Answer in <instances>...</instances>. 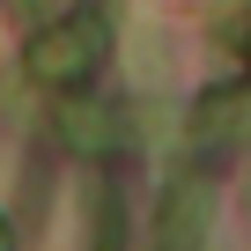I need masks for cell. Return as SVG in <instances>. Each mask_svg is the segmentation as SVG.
Instances as JSON below:
<instances>
[{
	"instance_id": "6da1fadb",
	"label": "cell",
	"mask_w": 251,
	"mask_h": 251,
	"mask_svg": "<svg viewBox=\"0 0 251 251\" xmlns=\"http://www.w3.org/2000/svg\"><path fill=\"white\" fill-rule=\"evenodd\" d=\"M23 67H30V81L37 89H59V96H74L96 67H103V15H89V8H74V15H59L30 52H23Z\"/></svg>"
},
{
	"instance_id": "7a4b0ae2",
	"label": "cell",
	"mask_w": 251,
	"mask_h": 251,
	"mask_svg": "<svg viewBox=\"0 0 251 251\" xmlns=\"http://www.w3.org/2000/svg\"><path fill=\"white\" fill-rule=\"evenodd\" d=\"M207 222H214V185L177 177L163 200V251H207Z\"/></svg>"
},
{
	"instance_id": "3957f363",
	"label": "cell",
	"mask_w": 251,
	"mask_h": 251,
	"mask_svg": "<svg viewBox=\"0 0 251 251\" xmlns=\"http://www.w3.org/2000/svg\"><path fill=\"white\" fill-rule=\"evenodd\" d=\"M236 111H244V89H207L200 111H192V141H222L236 126Z\"/></svg>"
},
{
	"instance_id": "277c9868",
	"label": "cell",
	"mask_w": 251,
	"mask_h": 251,
	"mask_svg": "<svg viewBox=\"0 0 251 251\" xmlns=\"http://www.w3.org/2000/svg\"><path fill=\"white\" fill-rule=\"evenodd\" d=\"M59 133H67L74 148H89V155L103 148V111H96V103H81V89L59 103Z\"/></svg>"
},
{
	"instance_id": "5b68a950",
	"label": "cell",
	"mask_w": 251,
	"mask_h": 251,
	"mask_svg": "<svg viewBox=\"0 0 251 251\" xmlns=\"http://www.w3.org/2000/svg\"><path fill=\"white\" fill-rule=\"evenodd\" d=\"M96 251H118V214L103 207V229H96Z\"/></svg>"
},
{
	"instance_id": "8992f818",
	"label": "cell",
	"mask_w": 251,
	"mask_h": 251,
	"mask_svg": "<svg viewBox=\"0 0 251 251\" xmlns=\"http://www.w3.org/2000/svg\"><path fill=\"white\" fill-rule=\"evenodd\" d=\"M0 251H8V229H0Z\"/></svg>"
}]
</instances>
